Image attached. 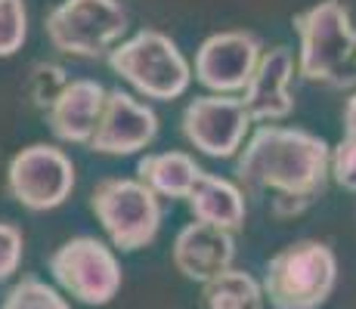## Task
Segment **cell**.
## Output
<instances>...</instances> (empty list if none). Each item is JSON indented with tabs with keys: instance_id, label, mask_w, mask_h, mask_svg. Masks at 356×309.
<instances>
[{
	"instance_id": "cell-13",
	"label": "cell",
	"mask_w": 356,
	"mask_h": 309,
	"mask_svg": "<svg viewBox=\"0 0 356 309\" xmlns=\"http://www.w3.org/2000/svg\"><path fill=\"white\" fill-rule=\"evenodd\" d=\"M170 260H174L177 272L186 281L204 285V281L217 278L220 272L232 269L236 235L208 223H186L174 238Z\"/></svg>"
},
{
	"instance_id": "cell-14",
	"label": "cell",
	"mask_w": 356,
	"mask_h": 309,
	"mask_svg": "<svg viewBox=\"0 0 356 309\" xmlns=\"http://www.w3.org/2000/svg\"><path fill=\"white\" fill-rule=\"evenodd\" d=\"M102 102H106V87L99 81L78 78L68 81L53 108L47 112V124H50L53 136L59 142H74V146H87L97 130Z\"/></svg>"
},
{
	"instance_id": "cell-12",
	"label": "cell",
	"mask_w": 356,
	"mask_h": 309,
	"mask_svg": "<svg viewBox=\"0 0 356 309\" xmlns=\"http://www.w3.org/2000/svg\"><path fill=\"white\" fill-rule=\"evenodd\" d=\"M291 78H294V56L289 47H273L260 53V62L251 74L248 87L242 93V106L248 112L251 124H276L289 118L294 108L291 96Z\"/></svg>"
},
{
	"instance_id": "cell-19",
	"label": "cell",
	"mask_w": 356,
	"mask_h": 309,
	"mask_svg": "<svg viewBox=\"0 0 356 309\" xmlns=\"http://www.w3.org/2000/svg\"><path fill=\"white\" fill-rule=\"evenodd\" d=\"M65 87H68V74L56 62H34L29 72V81H25V93H29L31 106L44 115L50 112L53 102L63 96Z\"/></svg>"
},
{
	"instance_id": "cell-20",
	"label": "cell",
	"mask_w": 356,
	"mask_h": 309,
	"mask_svg": "<svg viewBox=\"0 0 356 309\" xmlns=\"http://www.w3.org/2000/svg\"><path fill=\"white\" fill-rule=\"evenodd\" d=\"M25 37H29L25 0H0V59L22 50Z\"/></svg>"
},
{
	"instance_id": "cell-6",
	"label": "cell",
	"mask_w": 356,
	"mask_h": 309,
	"mask_svg": "<svg viewBox=\"0 0 356 309\" xmlns=\"http://www.w3.org/2000/svg\"><path fill=\"white\" fill-rule=\"evenodd\" d=\"M53 50L78 59L108 56L127 31V10L118 0H63L47 16Z\"/></svg>"
},
{
	"instance_id": "cell-2",
	"label": "cell",
	"mask_w": 356,
	"mask_h": 309,
	"mask_svg": "<svg viewBox=\"0 0 356 309\" xmlns=\"http://www.w3.org/2000/svg\"><path fill=\"white\" fill-rule=\"evenodd\" d=\"M300 37L298 74L332 90L356 87V25L341 0H319L294 16Z\"/></svg>"
},
{
	"instance_id": "cell-16",
	"label": "cell",
	"mask_w": 356,
	"mask_h": 309,
	"mask_svg": "<svg viewBox=\"0 0 356 309\" xmlns=\"http://www.w3.org/2000/svg\"><path fill=\"white\" fill-rule=\"evenodd\" d=\"M202 167L186 152H152L136 164V180L159 198H186Z\"/></svg>"
},
{
	"instance_id": "cell-9",
	"label": "cell",
	"mask_w": 356,
	"mask_h": 309,
	"mask_svg": "<svg viewBox=\"0 0 356 309\" xmlns=\"http://www.w3.org/2000/svg\"><path fill=\"white\" fill-rule=\"evenodd\" d=\"M251 130V118L236 96H198L183 108V136L202 155L227 161L236 158Z\"/></svg>"
},
{
	"instance_id": "cell-22",
	"label": "cell",
	"mask_w": 356,
	"mask_h": 309,
	"mask_svg": "<svg viewBox=\"0 0 356 309\" xmlns=\"http://www.w3.org/2000/svg\"><path fill=\"white\" fill-rule=\"evenodd\" d=\"M328 176L347 192H356V142L341 140L332 149V161H328Z\"/></svg>"
},
{
	"instance_id": "cell-7",
	"label": "cell",
	"mask_w": 356,
	"mask_h": 309,
	"mask_svg": "<svg viewBox=\"0 0 356 309\" xmlns=\"http://www.w3.org/2000/svg\"><path fill=\"white\" fill-rule=\"evenodd\" d=\"M50 272L68 297L84 306L112 303L124 285L115 251L93 235H78L59 244L50 253Z\"/></svg>"
},
{
	"instance_id": "cell-3",
	"label": "cell",
	"mask_w": 356,
	"mask_h": 309,
	"mask_svg": "<svg viewBox=\"0 0 356 309\" xmlns=\"http://www.w3.org/2000/svg\"><path fill=\"white\" fill-rule=\"evenodd\" d=\"M338 285V257L325 242L300 238L266 260L264 300L273 309H323Z\"/></svg>"
},
{
	"instance_id": "cell-11",
	"label": "cell",
	"mask_w": 356,
	"mask_h": 309,
	"mask_svg": "<svg viewBox=\"0 0 356 309\" xmlns=\"http://www.w3.org/2000/svg\"><path fill=\"white\" fill-rule=\"evenodd\" d=\"M159 136V115L124 90H106V102L87 146L99 155H136Z\"/></svg>"
},
{
	"instance_id": "cell-5",
	"label": "cell",
	"mask_w": 356,
	"mask_h": 309,
	"mask_svg": "<svg viewBox=\"0 0 356 309\" xmlns=\"http://www.w3.org/2000/svg\"><path fill=\"white\" fill-rule=\"evenodd\" d=\"M90 210L106 229L112 247L121 253L143 251L159 238L161 201L140 180L130 176H106L93 185Z\"/></svg>"
},
{
	"instance_id": "cell-8",
	"label": "cell",
	"mask_w": 356,
	"mask_h": 309,
	"mask_svg": "<svg viewBox=\"0 0 356 309\" xmlns=\"http://www.w3.org/2000/svg\"><path fill=\"white\" fill-rule=\"evenodd\" d=\"M6 192L16 204L34 210H56L74 192V164L59 146L31 142L13 155L6 167Z\"/></svg>"
},
{
	"instance_id": "cell-15",
	"label": "cell",
	"mask_w": 356,
	"mask_h": 309,
	"mask_svg": "<svg viewBox=\"0 0 356 309\" xmlns=\"http://www.w3.org/2000/svg\"><path fill=\"white\" fill-rule=\"evenodd\" d=\"M186 204L193 210L195 223H208L217 226V229H227L236 235L245 226V192L238 189L232 180H223V176H214L208 170L195 176L193 189L186 195Z\"/></svg>"
},
{
	"instance_id": "cell-1",
	"label": "cell",
	"mask_w": 356,
	"mask_h": 309,
	"mask_svg": "<svg viewBox=\"0 0 356 309\" xmlns=\"http://www.w3.org/2000/svg\"><path fill=\"white\" fill-rule=\"evenodd\" d=\"M332 146L300 127L260 124L236 158V185L245 195L273 192V214L298 217L328 189Z\"/></svg>"
},
{
	"instance_id": "cell-10",
	"label": "cell",
	"mask_w": 356,
	"mask_h": 309,
	"mask_svg": "<svg viewBox=\"0 0 356 309\" xmlns=\"http://www.w3.org/2000/svg\"><path fill=\"white\" fill-rule=\"evenodd\" d=\"M260 40L251 31H217L195 53V81L217 96L245 93L260 62Z\"/></svg>"
},
{
	"instance_id": "cell-17",
	"label": "cell",
	"mask_w": 356,
	"mask_h": 309,
	"mask_svg": "<svg viewBox=\"0 0 356 309\" xmlns=\"http://www.w3.org/2000/svg\"><path fill=\"white\" fill-rule=\"evenodd\" d=\"M204 309H264V287L245 269H227L202 285Z\"/></svg>"
},
{
	"instance_id": "cell-21",
	"label": "cell",
	"mask_w": 356,
	"mask_h": 309,
	"mask_svg": "<svg viewBox=\"0 0 356 309\" xmlns=\"http://www.w3.org/2000/svg\"><path fill=\"white\" fill-rule=\"evenodd\" d=\"M22 253H25L22 229L0 219V281L16 276L19 266H22Z\"/></svg>"
},
{
	"instance_id": "cell-18",
	"label": "cell",
	"mask_w": 356,
	"mask_h": 309,
	"mask_svg": "<svg viewBox=\"0 0 356 309\" xmlns=\"http://www.w3.org/2000/svg\"><path fill=\"white\" fill-rule=\"evenodd\" d=\"M0 309H72V303L38 276H22L6 291Z\"/></svg>"
},
{
	"instance_id": "cell-23",
	"label": "cell",
	"mask_w": 356,
	"mask_h": 309,
	"mask_svg": "<svg viewBox=\"0 0 356 309\" xmlns=\"http://www.w3.org/2000/svg\"><path fill=\"white\" fill-rule=\"evenodd\" d=\"M344 140L356 142V93L347 99V106H344Z\"/></svg>"
},
{
	"instance_id": "cell-4",
	"label": "cell",
	"mask_w": 356,
	"mask_h": 309,
	"mask_svg": "<svg viewBox=\"0 0 356 309\" xmlns=\"http://www.w3.org/2000/svg\"><path fill=\"white\" fill-rule=\"evenodd\" d=\"M106 62L136 93L161 102L183 96L193 81V68L180 53V47L155 28H143L134 37L121 40L106 56Z\"/></svg>"
}]
</instances>
